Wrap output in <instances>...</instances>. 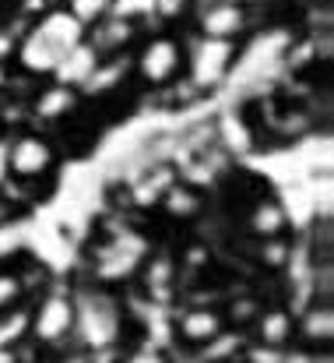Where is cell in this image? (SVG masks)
<instances>
[{
    "mask_svg": "<svg viewBox=\"0 0 334 363\" xmlns=\"http://www.w3.org/2000/svg\"><path fill=\"white\" fill-rule=\"evenodd\" d=\"M74 332V300L64 293H50L35 314H28V335L39 346H60Z\"/></svg>",
    "mask_w": 334,
    "mask_h": 363,
    "instance_id": "obj_1",
    "label": "cell"
},
{
    "mask_svg": "<svg viewBox=\"0 0 334 363\" xmlns=\"http://www.w3.org/2000/svg\"><path fill=\"white\" fill-rule=\"evenodd\" d=\"M74 328H78V339H85V346H106L116 339L120 332V318H116V307H113L106 296H85L74 303Z\"/></svg>",
    "mask_w": 334,
    "mask_h": 363,
    "instance_id": "obj_2",
    "label": "cell"
},
{
    "mask_svg": "<svg viewBox=\"0 0 334 363\" xmlns=\"http://www.w3.org/2000/svg\"><path fill=\"white\" fill-rule=\"evenodd\" d=\"M183 64H187L183 46H180L176 39H169V35H159V39H151V43L141 50V57H137V74H141L148 85H173V82L180 78Z\"/></svg>",
    "mask_w": 334,
    "mask_h": 363,
    "instance_id": "obj_3",
    "label": "cell"
},
{
    "mask_svg": "<svg viewBox=\"0 0 334 363\" xmlns=\"http://www.w3.org/2000/svg\"><path fill=\"white\" fill-rule=\"evenodd\" d=\"M53 166H57V152H53V145H50L46 138H39V134H21V138L11 145V152H7V169H11V177H18V180H39V177H46Z\"/></svg>",
    "mask_w": 334,
    "mask_h": 363,
    "instance_id": "obj_4",
    "label": "cell"
},
{
    "mask_svg": "<svg viewBox=\"0 0 334 363\" xmlns=\"http://www.w3.org/2000/svg\"><path fill=\"white\" fill-rule=\"evenodd\" d=\"M229 64H232V43H229V39H208V35H205V43L197 46V53H194V60H190L194 82H197L201 89L219 85Z\"/></svg>",
    "mask_w": 334,
    "mask_h": 363,
    "instance_id": "obj_5",
    "label": "cell"
},
{
    "mask_svg": "<svg viewBox=\"0 0 334 363\" xmlns=\"http://www.w3.org/2000/svg\"><path fill=\"white\" fill-rule=\"evenodd\" d=\"M18 57H21L25 71H32V74H53L60 67V60H64V50L50 35H42L39 28H32L28 39L18 46Z\"/></svg>",
    "mask_w": 334,
    "mask_h": 363,
    "instance_id": "obj_6",
    "label": "cell"
},
{
    "mask_svg": "<svg viewBox=\"0 0 334 363\" xmlns=\"http://www.w3.org/2000/svg\"><path fill=\"white\" fill-rule=\"evenodd\" d=\"M243 28H246V14L232 0H222V4H215L201 14V35H208V39H229L232 43Z\"/></svg>",
    "mask_w": 334,
    "mask_h": 363,
    "instance_id": "obj_7",
    "label": "cell"
},
{
    "mask_svg": "<svg viewBox=\"0 0 334 363\" xmlns=\"http://www.w3.org/2000/svg\"><path fill=\"white\" fill-rule=\"evenodd\" d=\"M222 328H225V318L219 311H212V307H194V311H187L180 318V339L190 342V346L215 342L222 335Z\"/></svg>",
    "mask_w": 334,
    "mask_h": 363,
    "instance_id": "obj_8",
    "label": "cell"
},
{
    "mask_svg": "<svg viewBox=\"0 0 334 363\" xmlns=\"http://www.w3.org/2000/svg\"><path fill=\"white\" fill-rule=\"evenodd\" d=\"M292 335H296V318L289 314V311H264V314H257V339H260V346H267V350H285L289 342H292Z\"/></svg>",
    "mask_w": 334,
    "mask_h": 363,
    "instance_id": "obj_9",
    "label": "cell"
},
{
    "mask_svg": "<svg viewBox=\"0 0 334 363\" xmlns=\"http://www.w3.org/2000/svg\"><path fill=\"white\" fill-rule=\"evenodd\" d=\"M96 67H99L96 46H81V43H78V46H71V50L64 53L57 74H60L64 85H81V82H88V78L96 74Z\"/></svg>",
    "mask_w": 334,
    "mask_h": 363,
    "instance_id": "obj_10",
    "label": "cell"
},
{
    "mask_svg": "<svg viewBox=\"0 0 334 363\" xmlns=\"http://www.w3.org/2000/svg\"><path fill=\"white\" fill-rule=\"evenodd\" d=\"M35 28H39L42 35H50L64 53H67L71 46H78V43H81V35H85V25H81L71 11H53V14H46Z\"/></svg>",
    "mask_w": 334,
    "mask_h": 363,
    "instance_id": "obj_11",
    "label": "cell"
},
{
    "mask_svg": "<svg viewBox=\"0 0 334 363\" xmlns=\"http://www.w3.org/2000/svg\"><path fill=\"white\" fill-rule=\"evenodd\" d=\"M74 106H78V92H74V85H64V82H53V85L42 89L39 99H35V113H39L42 121H60V117H67Z\"/></svg>",
    "mask_w": 334,
    "mask_h": 363,
    "instance_id": "obj_12",
    "label": "cell"
},
{
    "mask_svg": "<svg viewBox=\"0 0 334 363\" xmlns=\"http://www.w3.org/2000/svg\"><path fill=\"white\" fill-rule=\"evenodd\" d=\"M250 233L253 237H285V230H289V216H285V208L278 205V201H260L253 212H250Z\"/></svg>",
    "mask_w": 334,
    "mask_h": 363,
    "instance_id": "obj_13",
    "label": "cell"
},
{
    "mask_svg": "<svg viewBox=\"0 0 334 363\" xmlns=\"http://www.w3.org/2000/svg\"><path fill=\"white\" fill-rule=\"evenodd\" d=\"M299 335L313 346H328L334 339V307H328V303L310 307L306 318L299 321Z\"/></svg>",
    "mask_w": 334,
    "mask_h": 363,
    "instance_id": "obj_14",
    "label": "cell"
},
{
    "mask_svg": "<svg viewBox=\"0 0 334 363\" xmlns=\"http://www.w3.org/2000/svg\"><path fill=\"white\" fill-rule=\"evenodd\" d=\"M201 205H205V198H201L197 191H190V187L173 184V187L162 191V208H166V216H173V219H194V216L201 212Z\"/></svg>",
    "mask_w": 334,
    "mask_h": 363,
    "instance_id": "obj_15",
    "label": "cell"
},
{
    "mask_svg": "<svg viewBox=\"0 0 334 363\" xmlns=\"http://www.w3.org/2000/svg\"><path fill=\"white\" fill-rule=\"evenodd\" d=\"M134 35V25L127 18H99L96 21V53H116L120 46H127V39Z\"/></svg>",
    "mask_w": 334,
    "mask_h": 363,
    "instance_id": "obj_16",
    "label": "cell"
},
{
    "mask_svg": "<svg viewBox=\"0 0 334 363\" xmlns=\"http://www.w3.org/2000/svg\"><path fill=\"white\" fill-rule=\"evenodd\" d=\"M25 332H28V314H21L18 307L7 311V314H0V350L4 346H14Z\"/></svg>",
    "mask_w": 334,
    "mask_h": 363,
    "instance_id": "obj_17",
    "label": "cell"
},
{
    "mask_svg": "<svg viewBox=\"0 0 334 363\" xmlns=\"http://www.w3.org/2000/svg\"><path fill=\"white\" fill-rule=\"evenodd\" d=\"M113 0H67V11L81 21V25H96L99 18H106Z\"/></svg>",
    "mask_w": 334,
    "mask_h": 363,
    "instance_id": "obj_18",
    "label": "cell"
},
{
    "mask_svg": "<svg viewBox=\"0 0 334 363\" xmlns=\"http://www.w3.org/2000/svg\"><path fill=\"white\" fill-rule=\"evenodd\" d=\"M289 240L285 237H264L260 240V261L267 264V268H285L289 264Z\"/></svg>",
    "mask_w": 334,
    "mask_h": 363,
    "instance_id": "obj_19",
    "label": "cell"
},
{
    "mask_svg": "<svg viewBox=\"0 0 334 363\" xmlns=\"http://www.w3.org/2000/svg\"><path fill=\"white\" fill-rule=\"evenodd\" d=\"M176 279V264H173V257H151V264L144 268V282L151 286V289H162V286H169Z\"/></svg>",
    "mask_w": 334,
    "mask_h": 363,
    "instance_id": "obj_20",
    "label": "cell"
},
{
    "mask_svg": "<svg viewBox=\"0 0 334 363\" xmlns=\"http://www.w3.org/2000/svg\"><path fill=\"white\" fill-rule=\"evenodd\" d=\"M18 300H21V279L11 272H0V314L14 311Z\"/></svg>",
    "mask_w": 334,
    "mask_h": 363,
    "instance_id": "obj_21",
    "label": "cell"
},
{
    "mask_svg": "<svg viewBox=\"0 0 334 363\" xmlns=\"http://www.w3.org/2000/svg\"><path fill=\"white\" fill-rule=\"evenodd\" d=\"M257 314H260V303L257 300H232L229 307H225V321H232V325H246V321H257Z\"/></svg>",
    "mask_w": 334,
    "mask_h": 363,
    "instance_id": "obj_22",
    "label": "cell"
},
{
    "mask_svg": "<svg viewBox=\"0 0 334 363\" xmlns=\"http://www.w3.org/2000/svg\"><path fill=\"white\" fill-rule=\"evenodd\" d=\"M187 4H190V0H155V7H159V14H162L166 21H176V18L187 11Z\"/></svg>",
    "mask_w": 334,
    "mask_h": 363,
    "instance_id": "obj_23",
    "label": "cell"
},
{
    "mask_svg": "<svg viewBox=\"0 0 334 363\" xmlns=\"http://www.w3.org/2000/svg\"><path fill=\"white\" fill-rule=\"evenodd\" d=\"M123 363H166V357H162L155 346H141V350L127 353V360H123Z\"/></svg>",
    "mask_w": 334,
    "mask_h": 363,
    "instance_id": "obj_24",
    "label": "cell"
},
{
    "mask_svg": "<svg viewBox=\"0 0 334 363\" xmlns=\"http://www.w3.org/2000/svg\"><path fill=\"white\" fill-rule=\"evenodd\" d=\"M0 363H18V353H14L11 346H4V350H0Z\"/></svg>",
    "mask_w": 334,
    "mask_h": 363,
    "instance_id": "obj_25",
    "label": "cell"
},
{
    "mask_svg": "<svg viewBox=\"0 0 334 363\" xmlns=\"http://www.w3.org/2000/svg\"><path fill=\"white\" fill-rule=\"evenodd\" d=\"M4 85H7V71L0 67V89H4Z\"/></svg>",
    "mask_w": 334,
    "mask_h": 363,
    "instance_id": "obj_26",
    "label": "cell"
}]
</instances>
